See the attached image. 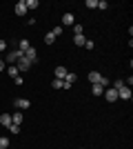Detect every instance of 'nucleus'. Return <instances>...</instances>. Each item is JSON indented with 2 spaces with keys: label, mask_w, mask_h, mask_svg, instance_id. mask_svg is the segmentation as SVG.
I'll list each match as a JSON object with an SVG mask.
<instances>
[{
  "label": "nucleus",
  "mask_w": 133,
  "mask_h": 149,
  "mask_svg": "<svg viewBox=\"0 0 133 149\" xmlns=\"http://www.w3.org/2000/svg\"><path fill=\"white\" fill-rule=\"evenodd\" d=\"M20 58H22V51H9V54H7V58H5V62H9V65H16V62L20 60Z\"/></svg>",
  "instance_id": "1"
},
{
  "label": "nucleus",
  "mask_w": 133,
  "mask_h": 149,
  "mask_svg": "<svg viewBox=\"0 0 133 149\" xmlns=\"http://www.w3.org/2000/svg\"><path fill=\"white\" fill-rule=\"evenodd\" d=\"M13 105H16V109H18V111H25V109H29V107H31V102H29L27 98H16V100H13Z\"/></svg>",
  "instance_id": "2"
},
{
  "label": "nucleus",
  "mask_w": 133,
  "mask_h": 149,
  "mask_svg": "<svg viewBox=\"0 0 133 149\" xmlns=\"http://www.w3.org/2000/svg\"><path fill=\"white\" fill-rule=\"evenodd\" d=\"M102 96H104V98H107L109 102H115V100H118V89H113V87H107Z\"/></svg>",
  "instance_id": "3"
},
{
  "label": "nucleus",
  "mask_w": 133,
  "mask_h": 149,
  "mask_svg": "<svg viewBox=\"0 0 133 149\" xmlns=\"http://www.w3.org/2000/svg\"><path fill=\"white\" fill-rule=\"evenodd\" d=\"M22 56H25V58H27V60L31 62V65H33V62H38V51L33 49V47H29V49H27V51H25V54H22Z\"/></svg>",
  "instance_id": "4"
},
{
  "label": "nucleus",
  "mask_w": 133,
  "mask_h": 149,
  "mask_svg": "<svg viewBox=\"0 0 133 149\" xmlns=\"http://www.w3.org/2000/svg\"><path fill=\"white\" fill-rule=\"evenodd\" d=\"M16 67H18V71H20V74H25L27 69L31 67V62H29V60H27V58H25V56H22V58H20V60H18V62H16Z\"/></svg>",
  "instance_id": "5"
},
{
  "label": "nucleus",
  "mask_w": 133,
  "mask_h": 149,
  "mask_svg": "<svg viewBox=\"0 0 133 149\" xmlns=\"http://www.w3.org/2000/svg\"><path fill=\"white\" fill-rule=\"evenodd\" d=\"M118 98H122V100H131V87H120L118 89Z\"/></svg>",
  "instance_id": "6"
},
{
  "label": "nucleus",
  "mask_w": 133,
  "mask_h": 149,
  "mask_svg": "<svg viewBox=\"0 0 133 149\" xmlns=\"http://www.w3.org/2000/svg\"><path fill=\"white\" fill-rule=\"evenodd\" d=\"M13 11H16V16H20V18H22V16H27V5H25V0H20Z\"/></svg>",
  "instance_id": "7"
},
{
  "label": "nucleus",
  "mask_w": 133,
  "mask_h": 149,
  "mask_svg": "<svg viewBox=\"0 0 133 149\" xmlns=\"http://www.w3.org/2000/svg\"><path fill=\"white\" fill-rule=\"evenodd\" d=\"M89 80H91V85H100L102 74H100V71H89Z\"/></svg>",
  "instance_id": "8"
},
{
  "label": "nucleus",
  "mask_w": 133,
  "mask_h": 149,
  "mask_svg": "<svg viewBox=\"0 0 133 149\" xmlns=\"http://www.w3.org/2000/svg\"><path fill=\"white\" fill-rule=\"evenodd\" d=\"M62 25H76V16H73V13H64L62 16Z\"/></svg>",
  "instance_id": "9"
},
{
  "label": "nucleus",
  "mask_w": 133,
  "mask_h": 149,
  "mask_svg": "<svg viewBox=\"0 0 133 149\" xmlns=\"http://www.w3.org/2000/svg\"><path fill=\"white\" fill-rule=\"evenodd\" d=\"M0 125L7 129V127L11 125V113H2V116H0Z\"/></svg>",
  "instance_id": "10"
},
{
  "label": "nucleus",
  "mask_w": 133,
  "mask_h": 149,
  "mask_svg": "<svg viewBox=\"0 0 133 149\" xmlns=\"http://www.w3.org/2000/svg\"><path fill=\"white\" fill-rule=\"evenodd\" d=\"M29 47H31V45H29V40H27V38H22V40H18V51H22V54H25V51L29 49Z\"/></svg>",
  "instance_id": "11"
},
{
  "label": "nucleus",
  "mask_w": 133,
  "mask_h": 149,
  "mask_svg": "<svg viewBox=\"0 0 133 149\" xmlns=\"http://www.w3.org/2000/svg\"><path fill=\"white\" fill-rule=\"evenodd\" d=\"M91 93H93V96H102V93H104V87H102V85H91Z\"/></svg>",
  "instance_id": "12"
},
{
  "label": "nucleus",
  "mask_w": 133,
  "mask_h": 149,
  "mask_svg": "<svg viewBox=\"0 0 133 149\" xmlns=\"http://www.w3.org/2000/svg\"><path fill=\"white\" fill-rule=\"evenodd\" d=\"M11 123H13V125H22V111L11 113Z\"/></svg>",
  "instance_id": "13"
},
{
  "label": "nucleus",
  "mask_w": 133,
  "mask_h": 149,
  "mask_svg": "<svg viewBox=\"0 0 133 149\" xmlns=\"http://www.w3.org/2000/svg\"><path fill=\"white\" fill-rule=\"evenodd\" d=\"M73 42H76V47H84V42H87V38L80 33V36H73Z\"/></svg>",
  "instance_id": "14"
},
{
  "label": "nucleus",
  "mask_w": 133,
  "mask_h": 149,
  "mask_svg": "<svg viewBox=\"0 0 133 149\" xmlns=\"http://www.w3.org/2000/svg\"><path fill=\"white\" fill-rule=\"evenodd\" d=\"M64 76H67V69L64 67H56V78L58 80H64Z\"/></svg>",
  "instance_id": "15"
},
{
  "label": "nucleus",
  "mask_w": 133,
  "mask_h": 149,
  "mask_svg": "<svg viewBox=\"0 0 133 149\" xmlns=\"http://www.w3.org/2000/svg\"><path fill=\"white\" fill-rule=\"evenodd\" d=\"M76 78H78L76 74H71V71H67V76H64V82H67V85H73V82H76Z\"/></svg>",
  "instance_id": "16"
},
{
  "label": "nucleus",
  "mask_w": 133,
  "mask_h": 149,
  "mask_svg": "<svg viewBox=\"0 0 133 149\" xmlns=\"http://www.w3.org/2000/svg\"><path fill=\"white\" fill-rule=\"evenodd\" d=\"M25 5H27V11H29V9H38V0H25Z\"/></svg>",
  "instance_id": "17"
},
{
  "label": "nucleus",
  "mask_w": 133,
  "mask_h": 149,
  "mask_svg": "<svg viewBox=\"0 0 133 149\" xmlns=\"http://www.w3.org/2000/svg\"><path fill=\"white\" fill-rule=\"evenodd\" d=\"M7 74H9V76H13V78H16V76L20 74V71H18V67H16V65H9V67H7Z\"/></svg>",
  "instance_id": "18"
},
{
  "label": "nucleus",
  "mask_w": 133,
  "mask_h": 149,
  "mask_svg": "<svg viewBox=\"0 0 133 149\" xmlns=\"http://www.w3.org/2000/svg\"><path fill=\"white\" fill-rule=\"evenodd\" d=\"M51 87H53V89H64V80H58V78H53Z\"/></svg>",
  "instance_id": "19"
},
{
  "label": "nucleus",
  "mask_w": 133,
  "mask_h": 149,
  "mask_svg": "<svg viewBox=\"0 0 133 149\" xmlns=\"http://www.w3.org/2000/svg\"><path fill=\"white\" fill-rule=\"evenodd\" d=\"M44 42H47V45H53V42H56V36H53V33L49 31V33L44 36Z\"/></svg>",
  "instance_id": "20"
},
{
  "label": "nucleus",
  "mask_w": 133,
  "mask_h": 149,
  "mask_svg": "<svg viewBox=\"0 0 133 149\" xmlns=\"http://www.w3.org/2000/svg\"><path fill=\"white\" fill-rule=\"evenodd\" d=\"M9 147V138L7 136H0V149H7Z\"/></svg>",
  "instance_id": "21"
},
{
  "label": "nucleus",
  "mask_w": 133,
  "mask_h": 149,
  "mask_svg": "<svg viewBox=\"0 0 133 149\" xmlns=\"http://www.w3.org/2000/svg\"><path fill=\"white\" fill-rule=\"evenodd\" d=\"M7 129H9V131H11V134H20V125H9V127H7Z\"/></svg>",
  "instance_id": "22"
},
{
  "label": "nucleus",
  "mask_w": 133,
  "mask_h": 149,
  "mask_svg": "<svg viewBox=\"0 0 133 149\" xmlns=\"http://www.w3.org/2000/svg\"><path fill=\"white\" fill-rule=\"evenodd\" d=\"M95 9H109V2L107 0H98V7Z\"/></svg>",
  "instance_id": "23"
},
{
  "label": "nucleus",
  "mask_w": 133,
  "mask_h": 149,
  "mask_svg": "<svg viewBox=\"0 0 133 149\" xmlns=\"http://www.w3.org/2000/svg\"><path fill=\"white\" fill-rule=\"evenodd\" d=\"M51 33H53V36H62V27H53V29H51Z\"/></svg>",
  "instance_id": "24"
},
{
  "label": "nucleus",
  "mask_w": 133,
  "mask_h": 149,
  "mask_svg": "<svg viewBox=\"0 0 133 149\" xmlns=\"http://www.w3.org/2000/svg\"><path fill=\"white\" fill-rule=\"evenodd\" d=\"M87 7L89 9H95V7H98V0H87Z\"/></svg>",
  "instance_id": "25"
},
{
  "label": "nucleus",
  "mask_w": 133,
  "mask_h": 149,
  "mask_svg": "<svg viewBox=\"0 0 133 149\" xmlns=\"http://www.w3.org/2000/svg\"><path fill=\"white\" fill-rule=\"evenodd\" d=\"M22 80H25V78H22V74H18L16 78H13V82H16V85H22Z\"/></svg>",
  "instance_id": "26"
},
{
  "label": "nucleus",
  "mask_w": 133,
  "mask_h": 149,
  "mask_svg": "<svg viewBox=\"0 0 133 149\" xmlns=\"http://www.w3.org/2000/svg\"><path fill=\"white\" fill-rule=\"evenodd\" d=\"M73 31H76V36H80L82 33V25H73Z\"/></svg>",
  "instance_id": "27"
},
{
  "label": "nucleus",
  "mask_w": 133,
  "mask_h": 149,
  "mask_svg": "<svg viewBox=\"0 0 133 149\" xmlns=\"http://www.w3.org/2000/svg\"><path fill=\"white\" fill-rule=\"evenodd\" d=\"M120 87H124V80H115L113 82V89H120Z\"/></svg>",
  "instance_id": "28"
},
{
  "label": "nucleus",
  "mask_w": 133,
  "mask_h": 149,
  "mask_svg": "<svg viewBox=\"0 0 133 149\" xmlns=\"http://www.w3.org/2000/svg\"><path fill=\"white\" fill-rule=\"evenodd\" d=\"M84 47H87L89 51H93V40H87V42H84Z\"/></svg>",
  "instance_id": "29"
},
{
  "label": "nucleus",
  "mask_w": 133,
  "mask_h": 149,
  "mask_svg": "<svg viewBox=\"0 0 133 149\" xmlns=\"http://www.w3.org/2000/svg\"><path fill=\"white\" fill-rule=\"evenodd\" d=\"M2 51H7V42L5 40H0V54H2Z\"/></svg>",
  "instance_id": "30"
},
{
  "label": "nucleus",
  "mask_w": 133,
  "mask_h": 149,
  "mask_svg": "<svg viewBox=\"0 0 133 149\" xmlns=\"http://www.w3.org/2000/svg\"><path fill=\"white\" fill-rule=\"evenodd\" d=\"M5 65H7V62L2 60V58H0V71H5Z\"/></svg>",
  "instance_id": "31"
}]
</instances>
